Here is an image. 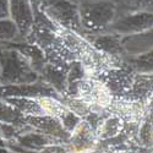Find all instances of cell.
<instances>
[{"label": "cell", "mask_w": 153, "mask_h": 153, "mask_svg": "<svg viewBox=\"0 0 153 153\" xmlns=\"http://www.w3.org/2000/svg\"><path fill=\"white\" fill-rule=\"evenodd\" d=\"M36 103L38 104L42 114H44V115H50L53 118H65L69 114H71V111L66 108L65 104L60 103L59 100L52 97H38L36 98Z\"/></svg>", "instance_id": "obj_2"}, {"label": "cell", "mask_w": 153, "mask_h": 153, "mask_svg": "<svg viewBox=\"0 0 153 153\" xmlns=\"http://www.w3.org/2000/svg\"><path fill=\"white\" fill-rule=\"evenodd\" d=\"M9 10V0H0V16L7 14Z\"/></svg>", "instance_id": "obj_3"}, {"label": "cell", "mask_w": 153, "mask_h": 153, "mask_svg": "<svg viewBox=\"0 0 153 153\" xmlns=\"http://www.w3.org/2000/svg\"><path fill=\"white\" fill-rule=\"evenodd\" d=\"M76 97L81 98L90 105L91 111L94 114H100L108 110L113 103L111 92L105 83L97 79L86 77L77 83Z\"/></svg>", "instance_id": "obj_1"}]
</instances>
